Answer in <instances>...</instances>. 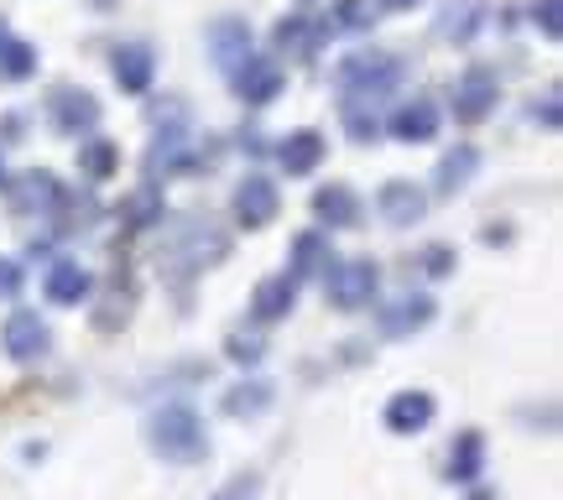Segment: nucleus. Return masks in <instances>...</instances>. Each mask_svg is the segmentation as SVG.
<instances>
[{
	"mask_svg": "<svg viewBox=\"0 0 563 500\" xmlns=\"http://www.w3.org/2000/svg\"><path fill=\"white\" fill-rule=\"evenodd\" d=\"M433 131H439L433 99H412V105H402L397 115H392V136H397V142H428Z\"/></svg>",
	"mask_w": 563,
	"mask_h": 500,
	"instance_id": "19",
	"label": "nucleus"
},
{
	"mask_svg": "<svg viewBox=\"0 0 563 500\" xmlns=\"http://www.w3.org/2000/svg\"><path fill=\"white\" fill-rule=\"evenodd\" d=\"M313 215L324 219L328 230H350V224H360V198L345 183H328V188L313 193Z\"/></svg>",
	"mask_w": 563,
	"mask_h": 500,
	"instance_id": "15",
	"label": "nucleus"
},
{
	"mask_svg": "<svg viewBox=\"0 0 563 500\" xmlns=\"http://www.w3.org/2000/svg\"><path fill=\"white\" fill-rule=\"evenodd\" d=\"M282 215V193L272 178H261V172H245V183L235 188V219L245 224V230H261V224H272Z\"/></svg>",
	"mask_w": 563,
	"mask_h": 500,
	"instance_id": "4",
	"label": "nucleus"
},
{
	"mask_svg": "<svg viewBox=\"0 0 563 500\" xmlns=\"http://www.w3.org/2000/svg\"><path fill=\"white\" fill-rule=\"evenodd\" d=\"M433 423V397L428 391H397L386 402V428L392 432H422Z\"/></svg>",
	"mask_w": 563,
	"mask_h": 500,
	"instance_id": "14",
	"label": "nucleus"
},
{
	"mask_svg": "<svg viewBox=\"0 0 563 500\" xmlns=\"http://www.w3.org/2000/svg\"><path fill=\"white\" fill-rule=\"evenodd\" d=\"M116 78L125 95H146L152 89V73H157V58H152V48H141V42H125V48H116Z\"/></svg>",
	"mask_w": 563,
	"mask_h": 500,
	"instance_id": "13",
	"label": "nucleus"
},
{
	"mask_svg": "<svg viewBox=\"0 0 563 500\" xmlns=\"http://www.w3.org/2000/svg\"><path fill=\"white\" fill-rule=\"evenodd\" d=\"M146 443L163 453L167 464H199L209 453V432H204V417L193 406H163L146 417Z\"/></svg>",
	"mask_w": 563,
	"mask_h": 500,
	"instance_id": "1",
	"label": "nucleus"
},
{
	"mask_svg": "<svg viewBox=\"0 0 563 500\" xmlns=\"http://www.w3.org/2000/svg\"><path fill=\"white\" fill-rule=\"evenodd\" d=\"M469 500H495V496H486V490H475V496H469Z\"/></svg>",
	"mask_w": 563,
	"mask_h": 500,
	"instance_id": "37",
	"label": "nucleus"
},
{
	"mask_svg": "<svg viewBox=\"0 0 563 500\" xmlns=\"http://www.w3.org/2000/svg\"><path fill=\"white\" fill-rule=\"evenodd\" d=\"M375 286H381V271H375L371 261H334L324 271V292L339 313L366 308V303L375 297Z\"/></svg>",
	"mask_w": 563,
	"mask_h": 500,
	"instance_id": "3",
	"label": "nucleus"
},
{
	"mask_svg": "<svg viewBox=\"0 0 563 500\" xmlns=\"http://www.w3.org/2000/svg\"><path fill=\"white\" fill-rule=\"evenodd\" d=\"M47 297L58 308H73L79 297H89V271L79 261H52L47 266Z\"/></svg>",
	"mask_w": 563,
	"mask_h": 500,
	"instance_id": "17",
	"label": "nucleus"
},
{
	"mask_svg": "<svg viewBox=\"0 0 563 500\" xmlns=\"http://www.w3.org/2000/svg\"><path fill=\"white\" fill-rule=\"evenodd\" d=\"M339 22H345V26H366V22H371L366 0H339Z\"/></svg>",
	"mask_w": 563,
	"mask_h": 500,
	"instance_id": "34",
	"label": "nucleus"
},
{
	"mask_svg": "<svg viewBox=\"0 0 563 500\" xmlns=\"http://www.w3.org/2000/svg\"><path fill=\"white\" fill-rule=\"evenodd\" d=\"M313 42H319V26L303 22V16H287V22H277V48L287 52H313Z\"/></svg>",
	"mask_w": 563,
	"mask_h": 500,
	"instance_id": "27",
	"label": "nucleus"
},
{
	"mask_svg": "<svg viewBox=\"0 0 563 500\" xmlns=\"http://www.w3.org/2000/svg\"><path fill=\"white\" fill-rule=\"evenodd\" d=\"M381 5H392V11H407V5H412V0H381Z\"/></svg>",
	"mask_w": 563,
	"mask_h": 500,
	"instance_id": "36",
	"label": "nucleus"
},
{
	"mask_svg": "<svg viewBox=\"0 0 563 500\" xmlns=\"http://www.w3.org/2000/svg\"><path fill=\"white\" fill-rule=\"evenodd\" d=\"M63 204V188H58V178L43 172V167H32L22 172L16 183H11V215H52Z\"/></svg>",
	"mask_w": 563,
	"mask_h": 500,
	"instance_id": "6",
	"label": "nucleus"
},
{
	"mask_svg": "<svg viewBox=\"0 0 563 500\" xmlns=\"http://www.w3.org/2000/svg\"><path fill=\"white\" fill-rule=\"evenodd\" d=\"M261 496V475L251 469V475H235V479H225L219 490H214L209 500H256Z\"/></svg>",
	"mask_w": 563,
	"mask_h": 500,
	"instance_id": "30",
	"label": "nucleus"
},
{
	"mask_svg": "<svg viewBox=\"0 0 563 500\" xmlns=\"http://www.w3.org/2000/svg\"><path fill=\"white\" fill-rule=\"evenodd\" d=\"M475 167H480V151H475L469 142H459L454 151H444V162H439V178H433V188L444 193V198H454V193H459L469 178H475Z\"/></svg>",
	"mask_w": 563,
	"mask_h": 500,
	"instance_id": "18",
	"label": "nucleus"
},
{
	"mask_svg": "<svg viewBox=\"0 0 563 500\" xmlns=\"http://www.w3.org/2000/svg\"><path fill=\"white\" fill-rule=\"evenodd\" d=\"M0 344H5V355L11 359H22L26 365V359L47 355V324L32 308L11 313V318H5V329H0Z\"/></svg>",
	"mask_w": 563,
	"mask_h": 500,
	"instance_id": "8",
	"label": "nucleus"
},
{
	"mask_svg": "<svg viewBox=\"0 0 563 500\" xmlns=\"http://www.w3.org/2000/svg\"><path fill=\"white\" fill-rule=\"evenodd\" d=\"M120 215H125V224H131V230L157 224V219L167 215V209H163V193H157V188H136L131 198H125V204H120Z\"/></svg>",
	"mask_w": 563,
	"mask_h": 500,
	"instance_id": "24",
	"label": "nucleus"
},
{
	"mask_svg": "<svg viewBox=\"0 0 563 500\" xmlns=\"http://www.w3.org/2000/svg\"><path fill=\"white\" fill-rule=\"evenodd\" d=\"M538 120L548 125V131H559V89H548L542 95V110H538Z\"/></svg>",
	"mask_w": 563,
	"mask_h": 500,
	"instance_id": "35",
	"label": "nucleus"
},
{
	"mask_svg": "<svg viewBox=\"0 0 563 500\" xmlns=\"http://www.w3.org/2000/svg\"><path fill=\"white\" fill-rule=\"evenodd\" d=\"M375 209H381V219L386 224H418L422 215H428V198H422V188H412V183H386V188L375 193Z\"/></svg>",
	"mask_w": 563,
	"mask_h": 500,
	"instance_id": "12",
	"label": "nucleus"
},
{
	"mask_svg": "<svg viewBox=\"0 0 563 500\" xmlns=\"http://www.w3.org/2000/svg\"><path fill=\"white\" fill-rule=\"evenodd\" d=\"M261 355H266V344H261L256 333H235L230 339V359H240V365H256Z\"/></svg>",
	"mask_w": 563,
	"mask_h": 500,
	"instance_id": "31",
	"label": "nucleus"
},
{
	"mask_svg": "<svg viewBox=\"0 0 563 500\" xmlns=\"http://www.w3.org/2000/svg\"><path fill=\"white\" fill-rule=\"evenodd\" d=\"M475 22H480V5H459V11H444V16H439V32H444V37H454V42H465L469 32H475Z\"/></svg>",
	"mask_w": 563,
	"mask_h": 500,
	"instance_id": "28",
	"label": "nucleus"
},
{
	"mask_svg": "<svg viewBox=\"0 0 563 500\" xmlns=\"http://www.w3.org/2000/svg\"><path fill=\"white\" fill-rule=\"evenodd\" d=\"M292 292H298L292 277H266V282L256 286V297H251V313H256L261 324H277V318H287V308H292Z\"/></svg>",
	"mask_w": 563,
	"mask_h": 500,
	"instance_id": "20",
	"label": "nucleus"
},
{
	"mask_svg": "<svg viewBox=\"0 0 563 500\" xmlns=\"http://www.w3.org/2000/svg\"><path fill=\"white\" fill-rule=\"evenodd\" d=\"M402 78V63L386 58V52H355L350 63L339 69V89L345 99L339 105H360V110H375V99H386L397 89Z\"/></svg>",
	"mask_w": 563,
	"mask_h": 500,
	"instance_id": "2",
	"label": "nucleus"
},
{
	"mask_svg": "<svg viewBox=\"0 0 563 500\" xmlns=\"http://www.w3.org/2000/svg\"><path fill=\"white\" fill-rule=\"evenodd\" d=\"M16 292H22V266L0 261V297H16Z\"/></svg>",
	"mask_w": 563,
	"mask_h": 500,
	"instance_id": "33",
	"label": "nucleus"
},
{
	"mask_svg": "<svg viewBox=\"0 0 563 500\" xmlns=\"http://www.w3.org/2000/svg\"><path fill=\"white\" fill-rule=\"evenodd\" d=\"M37 69V48H26L16 42L5 26H0V73H11V78H26V73Z\"/></svg>",
	"mask_w": 563,
	"mask_h": 500,
	"instance_id": "25",
	"label": "nucleus"
},
{
	"mask_svg": "<svg viewBox=\"0 0 563 500\" xmlns=\"http://www.w3.org/2000/svg\"><path fill=\"white\" fill-rule=\"evenodd\" d=\"M52 125L63 131V136H79V131H94L99 125V99L89 89H52Z\"/></svg>",
	"mask_w": 563,
	"mask_h": 500,
	"instance_id": "7",
	"label": "nucleus"
},
{
	"mask_svg": "<svg viewBox=\"0 0 563 500\" xmlns=\"http://www.w3.org/2000/svg\"><path fill=\"white\" fill-rule=\"evenodd\" d=\"M324 136L319 131H292L287 142L277 146V162L287 178H308V172H319V162H324Z\"/></svg>",
	"mask_w": 563,
	"mask_h": 500,
	"instance_id": "11",
	"label": "nucleus"
},
{
	"mask_svg": "<svg viewBox=\"0 0 563 500\" xmlns=\"http://www.w3.org/2000/svg\"><path fill=\"white\" fill-rule=\"evenodd\" d=\"M0 183H5V162H0Z\"/></svg>",
	"mask_w": 563,
	"mask_h": 500,
	"instance_id": "38",
	"label": "nucleus"
},
{
	"mask_svg": "<svg viewBox=\"0 0 563 500\" xmlns=\"http://www.w3.org/2000/svg\"><path fill=\"white\" fill-rule=\"evenodd\" d=\"M277 89H282V69L277 63H245V69L235 73V95L245 99V105H266V99H277Z\"/></svg>",
	"mask_w": 563,
	"mask_h": 500,
	"instance_id": "16",
	"label": "nucleus"
},
{
	"mask_svg": "<svg viewBox=\"0 0 563 500\" xmlns=\"http://www.w3.org/2000/svg\"><path fill=\"white\" fill-rule=\"evenodd\" d=\"M116 167H120V151L110 142H99V136H94V142L79 146V172H84V178L105 183V178H116Z\"/></svg>",
	"mask_w": 563,
	"mask_h": 500,
	"instance_id": "22",
	"label": "nucleus"
},
{
	"mask_svg": "<svg viewBox=\"0 0 563 500\" xmlns=\"http://www.w3.org/2000/svg\"><path fill=\"white\" fill-rule=\"evenodd\" d=\"M532 22H538V32L548 42H559L563 37V0H538V5H532Z\"/></svg>",
	"mask_w": 563,
	"mask_h": 500,
	"instance_id": "29",
	"label": "nucleus"
},
{
	"mask_svg": "<svg viewBox=\"0 0 563 500\" xmlns=\"http://www.w3.org/2000/svg\"><path fill=\"white\" fill-rule=\"evenodd\" d=\"M209 52H214V63L235 78V73L251 63V26L235 22V16L230 22H214L209 26Z\"/></svg>",
	"mask_w": 563,
	"mask_h": 500,
	"instance_id": "9",
	"label": "nucleus"
},
{
	"mask_svg": "<svg viewBox=\"0 0 563 500\" xmlns=\"http://www.w3.org/2000/svg\"><path fill=\"white\" fill-rule=\"evenodd\" d=\"M480 469H486V438H480V432H459L454 449H448V479L469 485Z\"/></svg>",
	"mask_w": 563,
	"mask_h": 500,
	"instance_id": "21",
	"label": "nucleus"
},
{
	"mask_svg": "<svg viewBox=\"0 0 563 500\" xmlns=\"http://www.w3.org/2000/svg\"><path fill=\"white\" fill-rule=\"evenodd\" d=\"M324 256H328L324 235H313V230H308V235L292 240V282H298V277H313V271L324 266Z\"/></svg>",
	"mask_w": 563,
	"mask_h": 500,
	"instance_id": "26",
	"label": "nucleus"
},
{
	"mask_svg": "<svg viewBox=\"0 0 563 500\" xmlns=\"http://www.w3.org/2000/svg\"><path fill=\"white\" fill-rule=\"evenodd\" d=\"M495 73L491 69H465L459 78H454V95H448V105H454V115L465 120V125H475V120H486L495 110Z\"/></svg>",
	"mask_w": 563,
	"mask_h": 500,
	"instance_id": "5",
	"label": "nucleus"
},
{
	"mask_svg": "<svg viewBox=\"0 0 563 500\" xmlns=\"http://www.w3.org/2000/svg\"><path fill=\"white\" fill-rule=\"evenodd\" d=\"M448 266H454V256H448L444 245H428V251H422V271H433V277H444Z\"/></svg>",
	"mask_w": 563,
	"mask_h": 500,
	"instance_id": "32",
	"label": "nucleus"
},
{
	"mask_svg": "<svg viewBox=\"0 0 563 500\" xmlns=\"http://www.w3.org/2000/svg\"><path fill=\"white\" fill-rule=\"evenodd\" d=\"M272 406V386L266 381H240L235 391H225V412L230 417H256Z\"/></svg>",
	"mask_w": 563,
	"mask_h": 500,
	"instance_id": "23",
	"label": "nucleus"
},
{
	"mask_svg": "<svg viewBox=\"0 0 563 500\" xmlns=\"http://www.w3.org/2000/svg\"><path fill=\"white\" fill-rule=\"evenodd\" d=\"M422 324H433V297H422V292H407V297L381 308V333H386V339H407V333H418Z\"/></svg>",
	"mask_w": 563,
	"mask_h": 500,
	"instance_id": "10",
	"label": "nucleus"
}]
</instances>
